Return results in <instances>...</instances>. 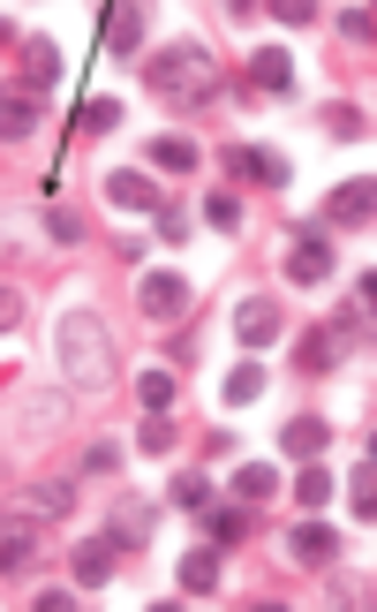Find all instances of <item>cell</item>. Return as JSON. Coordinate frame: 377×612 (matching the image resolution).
<instances>
[{"label": "cell", "mask_w": 377, "mask_h": 612, "mask_svg": "<svg viewBox=\"0 0 377 612\" xmlns=\"http://www.w3.org/2000/svg\"><path fill=\"white\" fill-rule=\"evenodd\" d=\"M69 568H76V582H84V590H106V582H114V568H122V544H114V537H84Z\"/></svg>", "instance_id": "9c48e42d"}, {"label": "cell", "mask_w": 377, "mask_h": 612, "mask_svg": "<svg viewBox=\"0 0 377 612\" xmlns=\"http://www.w3.org/2000/svg\"><path fill=\"white\" fill-rule=\"evenodd\" d=\"M325 438H333V424H325V416H287L280 446H287V461H317V454H325Z\"/></svg>", "instance_id": "4fadbf2b"}, {"label": "cell", "mask_w": 377, "mask_h": 612, "mask_svg": "<svg viewBox=\"0 0 377 612\" xmlns=\"http://www.w3.org/2000/svg\"><path fill=\"white\" fill-rule=\"evenodd\" d=\"M333 552H339V537L325 522H294L287 529V560L294 568H333Z\"/></svg>", "instance_id": "30bf717a"}, {"label": "cell", "mask_w": 377, "mask_h": 612, "mask_svg": "<svg viewBox=\"0 0 377 612\" xmlns=\"http://www.w3.org/2000/svg\"><path fill=\"white\" fill-rule=\"evenodd\" d=\"M211 544H242V537H250V507H242V499H234V507H211Z\"/></svg>", "instance_id": "44dd1931"}, {"label": "cell", "mask_w": 377, "mask_h": 612, "mask_svg": "<svg viewBox=\"0 0 377 612\" xmlns=\"http://www.w3.org/2000/svg\"><path fill=\"white\" fill-rule=\"evenodd\" d=\"M39 560V529L31 522H0V574H23Z\"/></svg>", "instance_id": "9a60e30c"}, {"label": "cell", "mask_w": 377, "mask_h": 612, "mask_svg": "<svg viewBox=\"0 0 377 612\" xmlns=\"http://www.w3.org/2000/svg\"><path fill=\"white\" fill-rule=\"evenodd\" d=\"M151 529H159V507H151L144 491H122V499H114V529H106V537H114L122 552H144V544H151Z\"/></svg>", "instance_id": "3957f363"}, {"label": "cell", "mask_w": 377, "mask_h": 612, "mask_svg": "<svg viewBox=\"0 0 377 612\" xmlns=\"http://www.w3.org/2000/svg\"><path fill=\"white\" fill-rule=\"evenodd\" d=\"M98 39H106V53H136L144 45V8H106L98 15Z\"/></svg>", "instance_id": "5bb4252c"}, {"label": "cell", "mask_w": 377, "mask_h": 612, "mask_svg": "<svg viewBox=\"0 0 377 612\" xmlns=\"http://www.w3.org/2000/svg\"><path fill=\"white\" fill-rule=\"evenodd\" d=\"M151 91L159 98H181V106H205L211 91H219V61H211L205 45H167V53H151Z\"/></svg>", "instance_id": "7a4b0ae2"}, {"label": "cell", "mask_w": 377, "mask_h": 612, "mask_svg": "<svg viewBox=\"0 0 377 612\" xmlns=\"http://www.w3.org/2000/svg\"><path fill=\"white\" fill-rule=\"evenodd\" d=\"M294 499H302V507H325V499H333V477L310 461V469H302V484H294Z\"/></svg>", "instance_id": "f546056e"}, {"label": "cell", "mask_w": 377, "mask_h": 612, "mask_svg": "<svg viewBox=\"0 0 377 612\" xmlns=\"http://www.w3.org/2000/svg\"><path fill=\"white\" fill-rule=\"evenodd\" d=\"M31 129H39V98H23V91H15V98L0 106V144H23Z\"/></svg>", "instance_id": "ac0fdd59"}, {"label": "cell", "mask_w": 377, "mask_h": 612, "mask_svg": "<svg viewBox=\"0 0 377 612\" xmlns=\"http://www.w3.org/2000/svg\"><path fill=\"white\" fill-rule=\"evenodd\" d=\"M205 219L219 227V235H242V197H234V189H219V197L205 205Z\"/></svg>", "instance_id": "d4e9b609"}, {"label": "cell", "mask_w": 377, "mask_h": 612, "mask_svg": "<svg viewBox=\"0 0 377 612\" xmlns=\"http://www.w3.org/2000/svg\"><path fill=\"white\" fill-rule=\"evenodd\" d=\"M256 394H264V371H250V363H242V371L227 378V401H256Z\"/></svg>", "instance_id": "d6a6232c"}, {"label": "cell", "mask_w": 377, "mask_h": 612, "mask_svg": "<svg viewBox=\"0 0 377 612\" xmlns=\"http://www.w3.org/2000/svg\"><path fill=\"white\" fill-rule=\"evenodd\" d=\"M136 303L151 310V318H181V310H189V280H181V272H144V280H136Z\"/></svg>", "instance_id": "ba28073f"}, {"label": "cell", "mask_w": 377, "mask_h": 612, "mask_svg": "<svg viewBox=\"0 0 377 612\" xmlns=\"http://www.w3.org/2000/svg\"><path fill=\"white\" fill-rule=\"evenodd\" d=\"M151 167H167V175H189V167H197V144H189V136H159V144H151Z\"/></svg>", "instance_id": "603a6c76"}, {"label": "cell", "mask_w": 377, "mask_h": 612, "mask_svg": "<svg viewBox=\"0 0 377 612\" xmlns=\"http://www.w3.org/2000/svg\"><path fill=\"white\" fill-rule=\"evenodd\" d=\"M15 325H23V295H15V288H0V333H15Z\"/></svg>", "instance_id": "8d00e7d4"}, {"label": "cell", "mask_w": 377, "mask_h": 612, "mask_svg": "<svg viewBox=\"0 0 377 612\" xmlns=\"http://www.w3.org/2000/svg\"><path fill=\"white\" fill-rule=\"evenodd\" d=\"M136 446H144V454H174V424H167V408H159V416H144Z\"/></svg>", "instance_id": "83f0119b"}, {"label": "cell", "mask_w": 377, "mask_h": 612, "mask_svg": "<svg viewBox=\"0 0 377 612\" xmlns=\"http://www.w3.org/2000/svg\"><path fill=\"white\" fill-rule=\"evenodd\" d=\"M174 394H181V378H174V371H144V378H136V401H144V416L174 408Z\"/></svg>", "instance_id": "d6986e66"}, {"label": "cell", "mask_w": 377, "mask_h": 612, "mask_svg": "<svg viewBox=\"0 0 377 612\" xmlns=\"http://www.w3.org/2000/svg\"><path fill=\"white\" fill-rule=\"evenodd\" d=\"M339 31H347L355 45H370L377 39V15H370V8H347V15H339Z\"/></svg>", "instance_id": "1f68e13d"}, {"label": "cell", "mask_w": 377, "mask_h": 612, "mask_svg": "<svg viewBox=\"0 0 377 612\" xmlns=\"http://www.w3.org/2000/svg\"><path fill=\"white\" fill-rule=\"evenodd\" d=\"M106 205H122V212H159L167 197H159V181L144 175V167H114V175H106Z\"/></svg>", "instance_id": "8992f818"}, {"label": "cell", "mask_w": 377, "mask_h": 612, "mask_svg": "<svg viewBox=\"0 0 377 612\" xmlns=\"http://www.w3.org/2000/svg\"><path fill=\"white\" fill-rule=\"evenodd\" d=\"M325 129L333 136H363V114H355V106H325Z\"/></svg>", "instance_id": "836d02e7"}, {"label": "cell", "mask_w": 377, "mask_h": 612, "mask_svg": "<svg viewBox=\"0 0 377 612\" xmlns=\"http://www.w3.org/2000/svg\"><path fill=\"white\" fill-rule=\"evenodd\" d=\"M181 590H189V598H211V590H219V544L181 552Z\"/></svg>", "instance_id": "2e32d148"}, {"label": "cell", "mask_w": 377, "mask_h": 612, "mask_svg": "<svg viewBox=\"0 0 377 612\" xmlns=\"http://www.w3.org/2000/svg\"><path fill=\"white\" fill-rule=\"evenodd\" d=\"M370 212H377V189H370V181H339L333 205H325V227H363Z\"/></svg>", "instance_id": "7c38bea8"}, {"label": "cell", "mask_w": 377, "mask_h": 612, "mask_svg": "<svg viewBox=\"0 0 377 612\" xmlns=\"http://www.w3.org/2000/svg\"><path fill=\"white\" fill-rule=\"evenodd\" d=\"M61 84V45L53 39H23V98H39V91Z\"/></svg>", "instance_id": "8fae6325"}, {"label": "cell", "mask_w": 377, "mask_h": 612, "mask_svg": "<svg viewBox=\"0 0 377 612\" xmlns=\"http://www.w3.org/2000/svg\"><path fill=\"white\" fill-rule=\"evenodd\" d=\"M333 363H339L333 333H302V371H333Z\"/></svg>", "instance_id": "484cf974"}, {"label": "cell", "mask_w": 377, "mask_h": 612, "mask_svg": "<svg viewBox=\"0 0 377 612\" xmlns=\"http://www.w3.org/2000/svg\"><path fill=\"white\" fill-rule=\"evenodd\" d=\"M0 45H15V23H8V15H0Z\"/></svg>", "instance_id": "74e56055"}, {"label": "cell", "mask_w": 377, "mask_h": 612, "mask_svg": "<svg viewBox=\"0 0 377 612\" xmlns=\"http://www.w3.org/2000/svg\"><path fill=\"white\" fill-rule=\"evenodd\" d=\"M250 84H256V91H287V84H294V61L280 53V45H264V53L250 61Z\"/></svg>", "instance_id": "e0dca14e"}, {"label": "cell", "mask_w": 377, "mask_h": 612, "mask_svg": "<svg viewBox=\"0 0 377 612\" xmlns=\"http://www.w3.org/2000/svg\"><path fill=\"white\" fill-rule=\"evenodd\" d=\"M227 175L234 181H256V189H287V159L264 152V144H234L227 152Z\"/></svg>", "instance_id": "5b68a950"}, {"label": "cell", "mask_w": 377, "mask_h": 612, "mask_svg": "<svg viewBox=\"0 0 377 612\" xmlns=\"http://www.w3.org/2000/svg\"><path fill=\"white\" fill-rule=\"evenodd\" d=\"M174 507H189V515H197V507H211V477L181 469V477H174Z\"/></svg>", "instance_id": "4316f807"}, {"label": "cell", "mask_w": 377, "mask_h": 612, "mask_svg": "<svg viewBox=\"0 0 377 612\" xmlns=\"http://www.w3.org/2000/svg\"><path fill=\"white\" fill-rule=\"evenodd\" d=\"M234 333H242V349H272V341L287 333V318H280L272 295H250V303L234 310Z\"/></svg>", "instance_id": "52a82bcc"}, {"label": "cell", "mask_w": 377, "mask_h": 612, "mask_svg": "<svg viewBox=\"0 0 377 612\" xmlns=\"http://www.w3.org/2000/svg\"><path fill=\"white\" fill-rule=\"evenodd\" d=\"M53 355H61V371H69L76 386H106V378L122 371L114 333H106V318H98V310H69V318H61V333H53Z\"/></svg>", "instance_id": "6da1fadb"}, {"label": "cell", "mask_w": 377, "mask_h": 612, "mask_svg": "<svg viewBox=\"0 0 377 612\" xmlns=\"http://www.w3.org/2000/svg\"><path fill=\"white\" fill-rule=\"evenodd\" d=\"M234 491H242V507H256V499H272V491H280V469H272V461H242Z\"/></svg>", "instance_id": "ffe728a7"}, {"label": "cell", "mask_w": 377, "mask_h": 612, "mask_svg": "<svg viewBox=\"0 0 377 612\" xmlns=\"http://www.w3.org/2000/svg\"><path fill=\"white\" fill-rule=\"evenodd\" d=\"M325 272H333V250H325V227H302V235L287 242V280H294V288H317Z\"/></svg>", "instance_id": "277c9868"}, {"label": "cell", "mask_w": 377, "mask_h": 612, "mask_svg": "<svg viewBox=\"0 0 377 612\" xmlns=\"http://www.w3.org/2000/svg\"><path fill=\"white\" fill-rule=\"evenodd\" d=\"M45 235H53V242H69V250H76V242H84V219L69 212V205H53V212H45Z\"/></svg>", "instance_id": "f1b7e54d"}, {"label": "cell", "mask_w": 377, "mask_h": 612, "mask_svg": "<svg viewBox=\"0 0 377 612\" xmlns=\"http://www.w3.org/2000/svg\"><path fill=\"white\" fill-rule=\"evenodd\" d=\"M159 242H189V212H181V205H159Z\"/></svg>", "instance_id": "4dcf8cb0"}, {"label": "cell", "mask_w": 377, "mask_h": 612, "mask_svg": "<svg viewBox=\"0 0 377 612\" xmlns=\"http://www.w3.org/2000/svg\"><path fill=\"white\" fill-rule=\"evenodd\" d=\"M76 129H84V136L122 129V98H84V106H76Z\"/></svg>", "instance_id": "cb8c5ba5"}, {"label": "cell", "mask_w": 377, "mask_h": 612, "mask_svg": "<svg viewBox=\"0 0 377 612\" xmlns=\"http://www.w3.org/2000/svg\"><path fill=\"white\" fill-rule=\"evenodd\" d=\"M272 15H280V23H287V31H302V23H310V15H317V8H310V0H272Z\"/></svg>", "instance_id": "e575fe53"}, {"label": "cell", "mask_w": 377, "mask_h": 612, "mask_svg": "<svg viewBox=\"0 0 377 612\" xmlns=\"http://www.w3.org/2000/svg\"><path fill=\"white\" fill-rule=\"evenodd\" d=\"M31 507H39V515H76V484H69V477L31 484Z\"/></svg>", "instance_id": "7402d4cb"}, {"label": "cell", "mask_w": 377, "mask_h": 612, "mask_svg": "<svg viewBox=\"0 0 377 612\" xmlns=\"http://www.w3.org/2000/svg\"><path fill=\"white\" fill-rule=\"evenodd\" d=\"M114 461H122V446H114V438H98V446L84 454V469H91V477H98V469H114Z\"/></svg>", "instance_id": "d590c367"}]
</instances>
